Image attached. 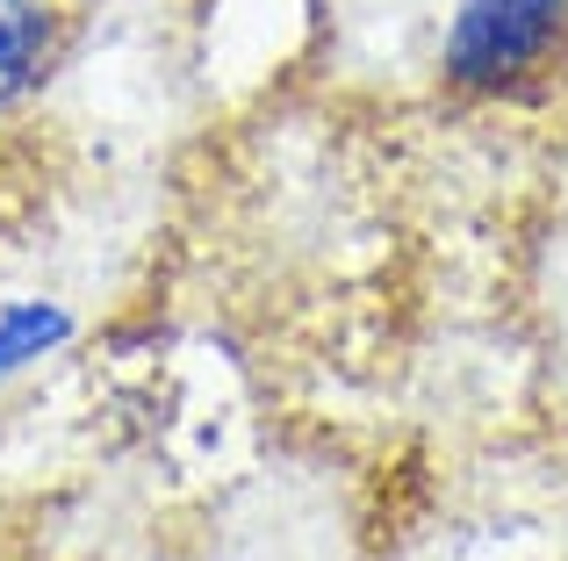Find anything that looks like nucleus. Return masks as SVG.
<instances>
[{
    "instance_id": "f03ea898",
    "label": "nucleus",
    "mask_w": 568,
    "mask_h": 561,
    "mask_svg": "<svg viewBox=\"0 0 568 561\" xmlns=\"http://www.w3.org/2000/svg\"><path fill=\"white\" fill-rule=\"evenodd\" d=\"M58 51H65V14L58 0H0V109L29 101L51 80Z\"/></svg>"
},
{
    "instance_id": "7ed1b4c3",
    "label": "nucleus",
    "mask_w": 568,
    "mask_h": 561,
    "mask_svg": "<svg viewBox=\"0 0 568 561\" xmlns=\"http://www.w3.org/2000/svg\"><path fill=\"white\" fill-rule=\"evenodd\" d=\"M72 309L43 303V295H22V303H0V389L14 375H29L37 360H51L58 346H72Z\"/></svg>"
},
{
    "instance_id": "f257e3e1",
    "label": "nucleus",
    "mask_w": 568,
    "mask_h": 561,
    "mask_svg": "<svg viewBox=\"0 0 568 561\" xmlns=\"http://www.w3.org/2000/svg\"><path fill=\"white\" fill-rule=\"evenodd\" d=\"M568 43V0H460L439 37V72L460 94H526Z\"/></svg>"
}]
</instances>
